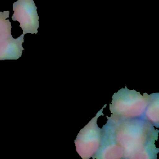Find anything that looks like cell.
Returning <instances> with one entry per match:
<instances>
[{
  "mask_svg": "<svg viewBox=\"0 0 159 159\" xmlns=\"http://www.w3.org/2000/svg\"><path fill=\"white\" fill-rule=\"evenodd\" d=\"M102 129L124 150V158H156L158 149L155 146L158 130L146 119L137 117L117 119L106 117Z\"/></svg>",
  "mask_w": 159,
  "mask_h": 159,
  "instance_id": "1",
  "label": "cell"
},
{
  "mask_svg": "<svg viewBox=\"0 0 159 159\" xmlns=\"http://www.w3.org/2000/svg\"><path fill=\"white\" fill-rule=\"evenodd\" d=\"M151 95H142L127 87L119 89L112 96L109 106L111 116L117 119H129L143 117Z\"/></svg>",
  "mask_w": 159,
  "mask_h": 159,
  "instance_id": "2",
  "label": "cell"
},
{
  "mask_svg": "<svg viewBox=\"0 0 159 159\" xmlns=\"http://www.w3.org/2000/svg\"><path fill=\"white\" fill-rule=\"evenodd\" d=\"M150 95V101L145 111V116L146 120L158 127L159 122V96L158 93Z\"/></svg>",
  "mask_w": 159,
  "mask_h": 159,
  "instance_id": "7",
  "label": "cell"
},
{
  "mask_svg": "<svg viewBox=\"0 0 159 159\" xmlns=\"http://www.w3.org/2000/svg\"><path fill=\"white\" fill-rule=\"evenodd\" d=\"M24 34L14 39L11 37L0 42V60H17L24 50Z\"/></svg>",
  "mask_w": 159,
  "mask_h": 159,
  "instance_id": "6",
  "label": "cell"
},
{
  "mask_svg": "<svg viewBox=\"0 0 159 159\" xmlns=\"http://www.w3.org/2000/svg\"><path fill=\"white\" fill-rule=\"evenodd\" d=\"M107 104L101 108L93 117L86 126H84L78 134L74 143L76 150L83 159L91 158L98 151L102 138V129L97 124L98 118L103 115V109Z\"/></svg>",
  "mask_w": 159,
  "mask_h": 159,
  "instance_id": "3",
  "label": "cell"
},
{
  "mask_svg": "<svg viewBox=\"0 0 159 159\" xmlns=\"http://www.w3.org/2000/svg\"><path fill=\"white\" fill-rule=\"evenodd\" d=\"M124 150L112 139L111 135L102 129V138L100 146L96 153L92 157L98 159H118L122 158Z\"/></svg>",
  "mask_w": 159,
  "mask_h": 159,
  "instance_id": "5",
  "label": "cell"
},
{
  "mask_svg": "<svg viewBox=\"0 0 159 159\" xmlns=\"http://www.w3.org/2000/svg\"><path fill=\"white\" fill-rule=\"evenodd\" d=\"M12 20L18 21L25 35L37 34L39 27L37 7L33 0H17L13 3Z\"/></svg>",
  "mask_w": 159,
  "mask_h": 159,
  "instance_id": "4",
  "label": "cell"
},
{
  "mask_svg": "<svg viewBox=\"0 0 159 159\" xmlns=\"http://www.w3.org/2000/svg\"><path fill=\"white\" fill-rule=\"evenodd\" d=\"M9 11L0 12V42L12 37L11 30V25L8 19Z\"/></svg>",
  "mask_w": 159,
  "mask_h": 159,
  "instance_id": "8",
  "label": "cell"
}]
</instances>
